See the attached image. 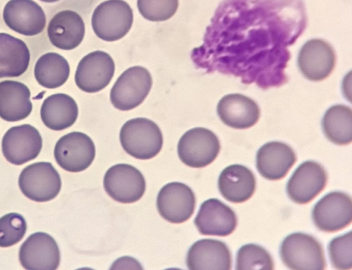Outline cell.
Segmentation results:
<instances>
[{"label":"cell","instance_id":"5","mask_svg":"<svg viewBox=\"0 0 352 270\" xmlns=\"http://www.w3.org/2000/svg\"><path fill=\"white\" fill-rule=\"evenodd\" d=\"M152 86L149 71L141 66L126 69L117 79L110 92L115 108L129 111L139 106L148 95Z\"/></svg>","mask_w":352,"mask_h":270},{"label":"cell","instance_id":"18","mask_svg":"<svg viewBox=\"0 0 352 270\" xmlns=\"http://www.w3.org/2000/svg\"><path fill=\"white\" fill-rule=\"evenodd\" d=\"M194 223L201 234L226 236L234 231L237 218L224 203L210 199L201 203Z\"/></svg>","mask_w":352,"mask_h":270},{"label":"cell","instance_id":"13","mask_svg":"<svg viewBox=\"0 0 352 270\" xmlns=\"http://www.w3.org/2000/svg\"><path fill=\"white\" fill-rule=\"evenodd\" d=\"M196 199L192 189L180 182L164 185L157 197L160 216L168 222L182 223L189 219L195 208Z\"/></svg>","mask_w":352,"mask_h":270},{"label":"cell","instance_id":"1","mask_svg":"<svg viewBox=\"0 0 352 270\" xmlns=\"http://www.w3.org/2000/svg\"><path fill=\"white\" fill-rule=\"evenodd\" d=\"M307 26L302 0H223L191 52L195 65L262 89L288 81L289 50Z\"/></svg>","mask_w":352,"mask_h":270},{"label":"cell","instance_id":"14","mask_svg":"<svg viewBox=\"0 0 352 270\" xmlns=\"http://www.w3.org/2000/svg\"><path fill=\"white\" fill-rule=\"evenodd\" d=\"M19 258L21 266L29 270H54L60 264V250L50 234L36 232L21 245Z\"/></svg>","mask_w":352,"mask_h":270},{"label":"cell","instance_id":"6","mask_svg":"<svg viewBox=\"0 0 352 270\" xmlns=\"http://www.w3.org/2000/svg\"><path fill=\"white\" fill-rule=\"evenodd\" d=\"M19 186L28 199L45 202L58 195L61 179L51 163L36 162L23 169L19 177Z\"/></svg>","mask_w":352,"mask_h":270},{"label":"cell","instance_id":"32","mask_svg":"<svg viewBox=\"0 0 352 270\" xmlns=\"http://www.w3.org/2000/svg\"><path fill=\"white\" fill-rule=\"evenodd\" d=\"M329 256L333 267L338 269L352 267V236L349 231L333 238L328 246Z\"/></svg>","mask_w":352,"mask_h":270},{"label":"cell","instance_id":"7","mask_svg":"<svg viewBox=\"0 0 352 270\" xmlns=\"http://www.w3.org/2000/svg\"><path fill=\"white\" fill-rule=\"evenodd\" d=\"M220 142L210 130L196 127L186 131L177 144L181 161L192 168H203L211 164L220 150Z\"/></svg>","mask_w":352,"mask_h":270},{"label":"cell","instance_id":"20","mask_svg":"<svg viewBox=\"0 0 352 270\" xmlns=\"http://www.w3.org/2000/svg\"><path fill=\"white\" fill-rule=\"evenodd\" d=\"M186 264L189 269H230L231 252L221 240L205 238L195 242L188 249Z\"/></svg>","mask_w":352,"mask_h":270},{"label":"cell","instance_id":"9","mask_svg":"<svg viewBox=\"0 0 352 270\" xmlns=\"http://www.w3.org/2000/svg\"><path fill=\"white\" fill-rule=\"evenodd\" d=\"M56 163L64 170L77 172L85 170L93 162L96 148L92 139L81 132H72L61 137L54 150Z\"/></svg>","mask_w":352,"mask_h":270},{"label":"cell","instance_id":"23","mask_svg":"<svg viewBox=\"0 0 352 270\" xmlns=\"http://www.w3.org/2000/svg\"><path fill=\"white\" fill-rule=\"evenodd\" d=\"M221 194L228 201L240 203L248 200L256 189L253 172L241 164H232L224 168L218 179Z\"/></svg>","mask_w":352,"mask_h":270},{"label":"cell","instance_id":"24","mask_svg":"<svg viewBox=\"0 0 352 270\" xmlns=\"http://www.w3.org/2000/svg\"><path fill=\"white\" fill-rule=\"evenodd\" d=\"M32 110L30 91L23 83L15 80L0 82V117L8 122L26 118Z\"/></svg>","mask_w":352,"mask_h":270},{"label":"cell","instance_id":"25","mask_svg":"<svg viewBox=\"0 0 352 270\" xmlns=\"http://www.w3.org/2000/svg\"><path fill=\"white\" fill-rule=\"evenodd\" d=\"M43 124L54 131H62L76 122L78 109L75 100L65 93H55L45 98L41 107Z\"/></svg>","mask_w":352,"mask_h":270},{"label":"cell","instance_id":"2","mask_svg":"<svg viewBox=\"0 0 352 270\" xmlns=\"http://www.w3.org/2000/svg\"><path fill=\"white\" fill-rule=\"evenodd\" d=\"M124 150L138 159H150L161 150L163 136L159 126L152 120L137 117L126 122L120 133Z\"/></svg>","mask_w":352,"mask_h":270},{"label":"cell","instance_id":"30","mask_svg":"<svg viewBox=\"0 0 352 270\" xmlns=\"http://www.w3.org/2000/svg\"><path fill=\"white\" fill-rule=\"evenodd\" d=\"M27 224L25 218L16 212L0 218V247H11L19 243L25 234Z\"/></svg>","mask_w":352,"mask_h":270},{"label":"cell","instance_id":"19","mask_svg":"<svg viewBox=\"0 0 352 270\" xmlns=\"http://www.w3.org/2000/svg\"><path fill=\"white\" fill-rule=\"evenodd\" d=\"M296 161L294 150L280 142H270L257 151L256 164L258 172L269 180L283 179Z\"/></svg>","mask_w":352,"mask_h":270},{"label":"cell","instance_id":"15","mask_svg":"<svg viewBox=\"0 0 352 270\" xmlns=\"http://www.w3.org/2000/svg\"><path fill=\"white\" fill-rule=\"evenodd\" d=\"M327 174L318 162L307 161L301 164L287 181L289 198L298 204L312 201L325 188Z\"/></svg>","mask_w":352,"mask_h":270},{"label":"cell","instance_id":"17","mask_svg":"<svg viewBox=\"0 0 352 270\" xmlns=\"http://www.w3.org/2000/svg\"><path fill=\"white\" fill-rule=\"evenodd\" d=\"M3 18L9 28L25 36L38 34L46 24L44 11L33 0H10L4 7Z\"/></svg>","mask_w":352,"mask_h":270},{"label":"cell","instance_id":"12","mask_svg":"<svg viewBox=\"0 0 352 270\" xmlns=\"http://www.w3.org/2000/svg\"><path fill=\"white\" fill-rule=\"evenodd\" d=\"M114 71L115 64L111 56L103 51H94L79 62L75 74V82L82 91L96 93L109 84Z\"/></svg>","mask_w":352,"mask_h":270},{"label":"cell","instance_id":"21","mask_svg":"<svg viewBox=\"0 0 352 270\" xmlns=\"http://www.w3.org/2000/svg\"><path fill=\"white\" fill-rule=\"evenodd\" d=\"M217 111L226 125L237 129L254 126L260 117L258 104L253 100L240 93L223 96L217 104Z\"/></svg>","mask_w":352,"mask_h":270},{"label":"cell","instance_id":"29","mask_svg":"<svg viewBox=\"0 0 352 270\" xmlns=\"http://www.w3.org/2000/svg\"><path fill=\"white\" fill-rule=\"evenodd\" d=\"M236 269H273L274 262L270 253L256 244H247L239 249Z\"/></svg>","mask_w":352,"mask_h":270},{"label":"cell","instance_id":"26","mask_svg":"<svg viewBox=\"0 0 352 270\" xmlns=\"http://www.w3.org/2000/svg\"><path fill=\"white\" fill-rule=\"evenodd\" d=\"M30 54L22 40L0 33V78L18 77L28 69Z\"/></svg>","mask_w":352,"mask_h":270},{"label":"cell","instance_id":"22","mask_svg":"<svg viewBox=\"0 0 352 270\" xmlns=\"http://www.w3.org/2000/svg\"><path fill=\"white\" fill-rule=\"evenodd\" d=\"M85 32L82 17L70 10L56 13L47 26V35L51 43L63 50L77 47L83 40Z\"/></svg>","mask_w":352,"mask_h":270},{"label":"cell","instance_id":"11","mask_svg":"<svg viewBox=\"0 0 352 270\" xmlns=\"http://www.w3.org/2000/svg\"><path fill=\"white\" fill-rule=\"evenodd\" d=\"M42 145L43 140L38 131L30 124H22L11 127L6 132L1 148L8 161L21 165L35 159Z\"/></svg>","mask_w":352,"mask_h":270},{"label":"cell","instance_id":"16","mask_svg":"<svg viewBox=\"0 0 352 270\" xmlns=\"http://www.w3.org/2000/svg\"><path fill=\"white\" fill-rule=\"evenodd\" d=\"M336 65V54L327 41L314 38L307 41L299 51L298 65L302 74L311 81L326 79Z\"/></svg>","mask_w":352,"mask_h":270},{"label":"cell","instance_id":"28","mask_svg":"<svg viewBox=\"0 0 352 270\" xmlns=\"http://www.w3.org/2000/svg\"><path fill=\"white\" fill-rule=\"evenodd\" d=\"M70 67L61 55L49 52L42 55L34 67V77L38 83L47 89L62 86L68 79Z\"/></svg>","mask_w":352,"mask_h":270},{"label":"cell","instance_id":"8","mask_svg":"<svg viewBox=\"0 0 352 270\" xmlns=\"http://www.w3.org/2000/svg\"><path fill=\"white\" fill-rule=\"evenodd\" d=\"M311 215L320 231L335 232L344 229L352 221L351 196L342 192H331L316 203Z\"/></svg>","mask_w":352,"mask_h":270},{"label":"cell","instance_id":"4","mask_svg":"<svg viewBox=\"0 0 352 270\" xmlns=\"http://www.w3.org/2000/svg\"><path fill=\"white\" fill-rule=\"evenodd\" d=\"M133 21V10L123 0H107L99 4L91 17L96 36L105 41H115L130 30Z\"/></svg>","mask_w":352,"mask_h":270},{"label":"cell","instance_id":"10","mask_svg":"<svg viewBox=\"0 0 352 270\" xmlns=\"http://www.w3.org/2000/svg\"><path fill=\"white\" fill-rule=\"evenodd\" d=\"M103 185L109 196L122 203L138 201L146 189V181L140 171L125 164L109 168L104 175Z\"/></svg>","mask_w":352,"mask_h":270},{"label":"cell","instance_id":"27","mask_svg":"<svg viewBox=\"0 0 352 270\" xmlns=\"http://www.w3.org/2000/svg\"><path fill=\"white\" fill-rule=\"evenodd\" d=\"M322 128L326 137L338 145H346L352 141V111L344 104L329 108L322 120Z\"/></svg>","mask_w":352,"mask_h":270},{"label":"cell","instance_id":"3","mask_svg":"<svg viewBox=\"0 0 352 270\" xmlns=\"http://www.w3.org/2000/svg\"><path fill=\"white\" fill-rule=\"evenodd\" d=\"M280 256L285 265L292 269H324L327 266L322 245L305 233L286 236L280 247Z\"/></svg>","mask_w":352,"mask_h":270},{"label":"cell","instance_id":"31","mask_svg":"<svg viewBox=\"0 0 352 270\" xmlns=\"http://www.w3.org/2000/svg\"><path fill=\"white\" fill-rule=\"evenodd\" d=\"M178 0H138L140 13L147 20L163 21L171 18L176 12Z\"/></svg>","mask_w":352,"mask_h":270},{"label":"cell","instance_id":"33","mask_svg":"<svg viewBox=\"0 0 352 270\" xmlns=\"http://www.w3.org/2000/svg\"><path fill=\"white\" fill-rule=\"evenodd\" d=\"M40 1L46 2V3H53V2L58 1L59 0H40Z\"/></svg>","mask_w":352,"mask_h":270}]
</instances>
